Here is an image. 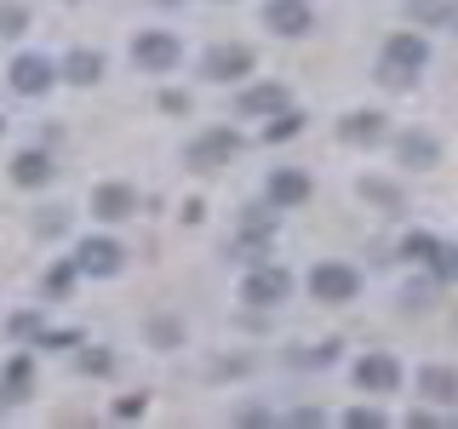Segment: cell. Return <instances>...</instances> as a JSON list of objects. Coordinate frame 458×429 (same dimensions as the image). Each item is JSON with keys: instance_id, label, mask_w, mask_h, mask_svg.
<instances>
[{"instance_id": "obj_1", "label": "cell", "mask_w": 458, "mask_h": 429, "mask_svg": "<svg viewBox=\"0 0 458 429\" xmlns=\"http://www.w3.org/2000/svg\"><path fill=\"white\" fill-rule=\"evenodd\" d=\"M235 155H241V132H229V126H212V132H200L190 143V166L195 172H212V166L235 161Z\"/></svg>"}, {"instance_id": "obj_2", "label": "cell", "mask_w": 458, "mask_h": 429, "mask_svg": "<svg viewBox=\"0 0 458 429\" xmlns=\"http://www.w3.org/2000/svg\"><path fill=\"white\" fill-rule=\"evenodd\" d=\"M310 292L321 298V304H350V298L361 292V275H355L350 264H315V275H310Z\"/></svg>"}, {"instance_id": "obj_3", "label": "cell", "mask_w": 458, "mask_h": 429, "mask_svg": "<svg viewBox=\"0 0 458 429\" xmlns=\"http://www.w3.org/2000/svg\"><path fill=\"white\" fill-rule=\"evenodd\" d=\"M286 292H293V275H286V269H252L247 286H241V304L276 309V304H286Z\"/></svg>"}, {"instance_id": "obj_4", "label": "cell", "mask_w": 458, "mask_h": 429, "mask_svg": "<svg viewBox=\"0 0 458 429\" xmlns=\"http://www.w3.org/2000/svg\"><path fill=\"white\" fill-rule=\"evenodd\" d=\"M178 57H183V46L166 35V29H149V35L132 40V63H138V69H155V75H161V69H172Z\"/></svg>"}, {"instance_id": "obj_5", "label": "cell", "mask_w": 458, "mask_h": 429, "mask_svg": "<svg viewBox=\"0 0 458 429\" xmlns=\"http://www.w3.org/2000/svg\"><path fill=\"white\" fill-rule=\"evenodd\" d=\"M52 80H57V69H52V57H40V52H23L18 63H12V92H23V97L47 92Z\"/></svg>"}, {"instance_id": "obj_6", "label": "cell", "mask_w": 458, "mask_h": 429, "mask_svg": "<svg viewBox=\"0 0 458 429\" xmlns=\"http://www.w3.org/2000/svg\"><path fill=\"white\" fill-rule=\"evenodd\" d=\"M355 383L372 395H390L395 383H401V366H395V355H361L355 361Z\"/></svg>"}, {"instance_id": "obj_7", "label": "cell", "mask_w": 458, "mask_h": 429, "mask_svg": "<svg viewBox=\"0 0 458 429\" xmlns=\"http://www.w3.org/2000/svg\"><path fill=\"white\" fill-rule=\"evenodd\" d=\"M121 264H126V252L114 247V240H86V247L75 252L81 275H121Z\"/></svg>"}, {"instance_id": "obj_8", "label": "cell", "mask_w": 458, "mask_h": 429, "mask_svg": "<svg viewBox=\"0 0 458 429\" xmlns=\"http://www.w3.org/2000/svg\"><path fill=\"white\" fill-rule=\"evenodd\" d=\"M252 69V46H212L207 52V80H241Z\"/></svg>"}, {"instance_id": "obj_9", "label": "cell", "mask_w": 458, "mask_h": 429, "mask_svg": "<svg viewBox=\"0 0 458 429\" xmlns=\"http://www.w3.org/2000/svg\"><path fill=\"white\" fill-rule=\"evenodd\" d=\"M269 29H276V35H310L315 29V18H310V6L304 0H269Z\"/></svg>"}, {"instance_id": "obj_10", "label": "cell", "mask_w": 458, "mask_h": 429, "mask_svg": "<svg viewBox=\"0 0 458 429\" xmlns=\"http://www.w3.org/2000/svg\"><path fill=\"white\" fill-rule=\"evenodd\" d=\"M92 212H98V218H109V223H121V218H132V212H138V195L126 189V183H104V189L92 195Z\"/></svg>"}, {"instance_id": "obj_11", "label": "cell", "mask_w": 458, "mask_h": 429, "mask_svg": "<svg viewBox=\"0 0 458 429\" xmlns=\"http://www.w3.org/2000/svg\"><path fill=\"white\" fill-rule=\"evenodd\" d=\"M384 63H395V69H407V75H419V69L429 63L424 35H395L390 46H384Z\"/></svg>"}, {"instance_id": "obj_12", "label": "cell", "mask_w": 458, "mask_h": 429, "mask_svg": "<svg viewBox=\"0 0 458 429\" xmlns=\"http://www.w3.org/2000/svg\"><path fill=\"white\" fill-rule=\"evenodd\" d=\"M338 138H344V143H378V138H384V114H378V109L344 114V121H338Z\"/></svg>"}, {"instance_id": "obj_13", "label": "cell", "mask_w": 458, "mask_h": 429, "mask_svg": "<svg viewBox=\"0 0 458 429\" xmlns=\"http://www.w3.org/2000/svg\"><path fill=\"white\" fill-rule=\"evenodd\" d=\"M419 395L441 400V407H453V400H458V372H453V366H424V372H419Z\"/></svg>"}, {"instance_id": "obj_14", "label": "cell", "mask_w": 458, "mask_h": 429, "mask_svg": "<svg viewBox=\"0 0 458 429\" xmlns=\"http://www.w3.org/2000/svg\"><path fill=\"white\" fill-rule=\"evenodd\" d=\"M269 200H276V206H298V200H310V178L304 172H276V178H269Z\"/></svg>"}, {"instance_id": "obj_15", "label": "cell", "mask_w": 458, "mask_h": 429, "mask_svg": "<svg viewBox=\"0 0 458 429\" xmlns=\"http://www.w3.org/2000/svg\"><path fill=\"white\" fill-rule=\"evenodd\" d=\"M241 109L247 114H281L286 109V86H247V92H241Z\"/></svg>"}, {"instance_id": "obj_16", "label": "cell", "mask_w": 458, "mask_h": 429, "mask_svg": "<svg viewBox=\"0 0 458 429\" xmlns=\"http://www.w3.org/2000/svg\"><path fill=\"white\" fill-rule=\"evenodd\" d=\"M401 161H407V166H436L441 161V143L429 138V132H407V138H401Z\"/></svg>"}, {"instance_id": "obj_17", "label": "cell", "mask_w": 458, "mask_h": 429, "mask_svg": "<svg viewBox=\"0 0 458 429\" xmlns=\"http://www.w3.org/2000/svg\"><path fill=\"white\" fill-rule=\"evenodd\" d=\"M12 178H18L23 189H35V183H47V178H52V161H47L40 149H23L18 161H12Z\"/></svg>"}, {"instance_id": "obj_18", "label": "cell", "mask_w": 458, "mask_h": 429, "mask_svg": "<svg viewBox=\"0 0 458 429\" xmlns=\"http://www.w3.org/2000/svg\"><path fill=\"white\" fill-rule=\"evenodd\" d=\"M64 75L75 80V86H92L98 75H104V57L98 52H69V63H64Z\"/></svg>"}, {"instance_id": "obj_19", "label": "cell", "mask_w": 458, "mask_h": 429, "mask_svg": "<svg viewBox=\"0 0 458 429\" xmlns=\"http://www.w3.org/2000/svg\"><path fill=\"white\" fill-rule=\"evenodd\" d=\"M29 395V355H18V361L6 366V383H0V407H12V400Z\"/></svg>"}, {"instance_id": "obj_20", "label": "cell", "mask_w": 458, "mask_h": 429, "mask_svg": "<svg viewBox=\"0 0 458 429\" xmlns=\"http://www.w3.org/2000/svg\"><path fill=\"white\" fill-rule=\"evenodd\" d=\"M361 195H367V200H378V206H401V189H395V183H378V178H367V183H361Z\"/></svg>"}, {"instance_id": "obj_21", "label": "cell", "mask_w": 458, "mask_h": 429, "mask_svg": "<svg viewBox=\"0 0 458 429\" xmlns=\"http://www.w3.org/2000/svg\"><path fill=\"white\" fill-rule=\"evenodd\" d=\"M407 18H412V23H441V18H447V6H441V0H412Z\"/></svg>"}, {"instance_id": "obj_22", "label": "cell", "mask_w": 458, "mask_h": 429, "mask_svg": "<svg viewBox=\"0 0 458 429\" xmlns=\"http://www.w3.org/2000/svg\"><path fill=\"white\" fill-rule=\"evenodd\" d=\"M298 126H304V114H293V109H281V121H269V132H264V138H269V143H281V138H293V132H298Z\"/></svg>"}, {"instance_id": "obj_23", "label": "cell", "mask_w": 458, "mask_h": 429, "mask_svg": "<svg viewBox=\"0 0 458 429\" xmlns=\"http://www.w3.org/2000/svg\"><path fill=\"white\" fill-rule=\"evenodd\" d=\"M429 264H436L441 281H458V247H436V257H429Z\"/></svg>"}, {"instance_id": "obj_24", "label": "cell", "mask_w": 458, "mask_h": 429, "mask_svg": "<svg viewBox=\"0 0 458 429\" xmlns=\"http://www.w3.org/2000/svg\"><path fill=\"white\" fill-rule=\"evenodd\" d=\"M344 424H350V429H384V412H372V407H355V412H344Z\"/></svg>"}, {"instance_id": "obj_25", "label": "cell", "mask_w": 458, "mask_h": 429, "mask_svg": "<svg viewBox=\"0 0 458 429\" xmlns=\"http://www.w3.org/2000/svg\"><path fill=\"white\" fill-rule=\"evenodd\" d=\"M407 257H419V264H429V257H436V240L429 235H407V247H401Z\"/></svg>"}, {"instance_id": "obj_26", "label": "cell", "mask_w": 458, "mask_h": 429, "mask_svg": "<svg viewBox=\"0 0 458 429\" xmlns=\"http://www.w3.org/2000/svg\"><path fill=\"white\" fill-rule=\"evenodd\" d=\"M149 332H155V343H178V338H183V326H178V321H166V315H155Z\"/></svg>"}, {"instance_id": "obj_27", "label": "cell", "mask_w": 458, "mask_h": 429, "mask_svg": "<svg viewBox=\"0 0 458 429\" xmlns=\"http://www.w3.org/2000/svg\"><path fill=\"white\" fill-rule=\"evenodd\" d=\"M40 332V315H12V338H35Z\"/></svg>"}, {"instance_id": "obj_28", "label": "cell", "mask_w": 458, "mask_h": 429, "mask_svg": "<svg viewBox=\"0 0 458 429\" xmlns=\"http://www.w3.org/2000/svg\"><path fill=\"white\" fill-rule=\"evenodd\" d=\"M0 35H23V6H6V12H0Z\"/></svg>"}, {"instance_id": "obj_29", "label": "cell", "mask_w": 458, "mask_h": 429, "mask_svg": "<svg viewBox=\"0 0 458 429\" xmlns=\"http://www.w3.org/2000/svg\"><path fill=\"white\" fill-rule=\"evenodd\" d=\"M161 109L166 114H190V97H183V92H161Z\"/></svg>"}, {"instance_id": "obj_30", "label": "cell", "mask_w": 458, "mask_h": 429, "mask_svg": "<svg viewBox=\"0 0 458 429\" xmlns=\"http://www.w3.org/2000/svg\"><path fill=\"white\" fill-rule=\"evenodd\" d=\"M143 412V395H126V400H114V418H138Z\"/></svg>"}, {"instance_id": "obj_31", "label": "cell", "mask_w": 458, "mask_h": 429, "mask_svg": "<svg viewBox=\"0 0 458 429\" xmlns=\"http://www.w3.org/2000/svg\"><path fill=\"white\" fill-rule=\"evenodd\" d=\"M81 366H86V372H109V355H104V349H86Z\"/></svg>"}, {"instance_id": "obj_32", "label": "cell", "mask_w": 458, "mask_h": 429, "mask_svg": "<svg viewBox=\"0 0 458 429\" xmlns=\"http://www.w3.org/2000/svg\"><path fill=\"white\" fill-rule=\"evenodd\" d=\"M64 223H69L64 212H52V218H40V235H64Z\"/></svg>"}, {"instance_id": "obj_33", "label": "cell", "mask_w": 458, "mask_h": 429, "mask_svg": "<svg viewBox=\"0 0 458 429\" xmlns=\"http://www.w3.org/2000/svg\"><path fill=\"white\" fill-rule=\"evenodd\" d=\"M447 23H453V35H458V0H453V6H447Z\"/></svg>"}, {"instance_id": "obj_34", "label": "cell", "mask_w": 458, "mask_h": 429, "mask_svg": "<svg viewBox=\"0 0 458 429\" xmlns=\"http://www.w3.org/2000/svg\"><path fill=\"white\" fill-rule=\"evenodd\" d=\"M161 6H172V0H161Z\"/></svg>"}]
</instances>
